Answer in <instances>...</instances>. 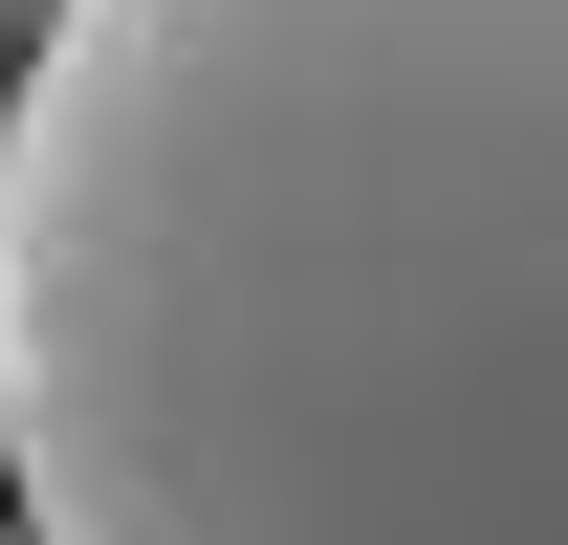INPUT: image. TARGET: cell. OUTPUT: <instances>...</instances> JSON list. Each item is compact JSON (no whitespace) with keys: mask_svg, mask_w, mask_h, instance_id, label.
Instances as JSON below:
<instances>
[{"mask_svg":"<svg viewBox=\"0 0 568 545\" xmlns=\"http://www.w3.org/2000/svg\"><path fill=\"white\" fill-rule=\"evenodd\" d=\"M22 545H568V0H67L0 110Z\"/></svg>","mask_w":568,"mask_h":545,"instance_id":"1","label":"cell"},{"mask_svg":"<svg viewBox=\"0 0 568 545\" xmlns=\"http://www.w3.org/2000/svg\"><path fill=\"white\" fill-rule=\"evenodd\" d=\"M44 22H67V0H0V66H22V44H44Z\"/></svg>","mask_w":568,"mask_h":545,"instance_id":"2","label":"cell"},{"mask_svg":"<svg viewBox=\"0 0 568 545\" xmlns=\"http://www.w3.org/2000/svg\"><path fill=\"white\" fill-rule=\"evenodd\" d=\"M0 110H22V66H0Z\"/></svg>","mask_w":568,"mask_h":545,"instance_id":"3","label":"cell"},{"mask_svg":"<svg viewBox=\"0 0 568 545\" xmlns=\"http://www.w3.org/2000/svg\"><path fill=\"white\" fill-rule=\"evenodd\" d=\"M0 545H22V524H0Z\"/></svg>","mask_w":568,"mask_h":545,"instance_id":"4","label":"cell"}]
</instances>
